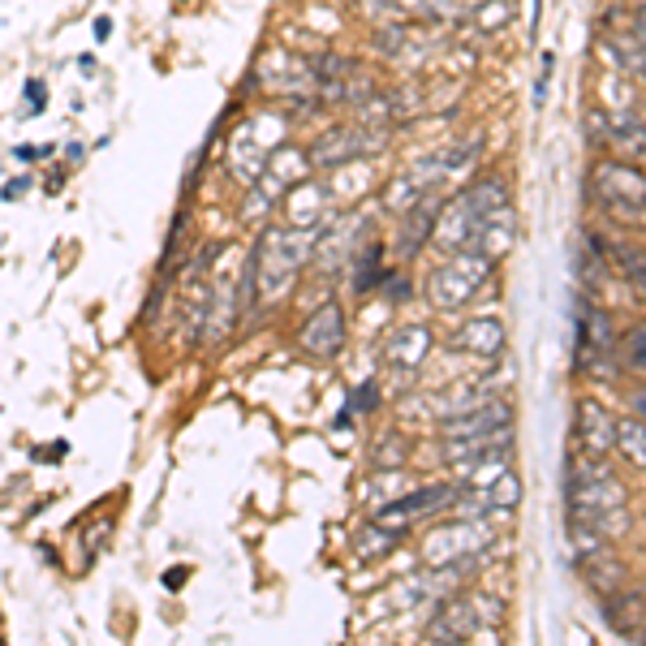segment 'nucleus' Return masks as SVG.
<instances>
[{"instance_id":"nucleus-28","label":"nucleus","mask_w":646,"mask_h":646,"mask_svg":"<svg viewBox=\"0 0 646 646\" xmlns=\"http://www.w3.org/2000/svg\"><path fill=\"white\" fill-rule=\"evenodd\" d=\"M625 358L634 371H646V327H634L629 341H625Z\"/></svg>"},{"instance_id":"nucleus-9","label":"nucleus","mask_w":646,"mask_h":646,"mask_svg":"<svg viewBox=\"0 0 646 646\" xmlns=\"http://www.w3.org/2000/svg\"><path fill=\"white\" fill-rule=\"evenodd\" d=\"M311 173V151H297V147H276L263 173L255 177V203H251V216H258L263 207H272L276 198H285V190H293L297 182H306Z\"/></svg>"},{"instance_id":"nucleus-3","label":"nucleus","mask_w":646,"mask_h":646,"mask_svg":"<svg viewBox=\"0 0 646 646\" xmlns=\"http://www.w3.org/2000/svg\"><path fill=\"white\" fill-rule=\"evenodd\" d=\"M500 207H509V194H505V182H496V177L470 186V190H461L452 203H444V212L431 225L435 246L440 251H466L474 242L479 225H483L491 212H500Z\"/></svg>"},{"instance_id":"nucleus-22","label":"nucleus","mask_w":646,"mask_h":646,"mask_svg":"<svg viewBox=\"0 0 646 646\" xmlns=\"http://www.w3.org/2000/svg\"><path fill=\"white\" fill-rule=\"evenodd\" d=\"M431 225H435V190H427L419 203L410 207V221H405V228H401V251L414 255L422 242L431 237Z\"/></svg>"},{"instance_id":"nucleus-8","label":"nucleus","mask_w":646,"mask_h":646,"mask_svg":"<svg viewBox=\"0 0 646 646\" xmlns=\"http://www.w3.org/2000/svg\"><path fill=\"white\" fill-rule=\"evenodd\" d=\"M483 620H491V625L500 620L496 599H452L427 625V638L431 643H470L474 634H483Z\"/></svg>"},{"instance_id":"nucleus-7","label":"nucleus","mask_w":646,"mask_h":646,"mask_svg":"<svg viewBox=\"0 0 646 646\" xmlns=\"http://www.w3.org/2000/svg\"><path fill=\"white\" fill-rule=\"evenodd\" d=\"M380 147H384L380 126H366V121L362 126H332L311 143V164L315 168H345V164H362Z\"/></svg>"},{"instance_id":"nucleus-14","label":"nucleus","mask_w":646,"mask_h":646,"mask_svg":"<svg viewBox=\"0 0 646 646\" xmlns=\"http://www.w3.org/2000/svg\"><path fill=\"white\" fill-rule=\"evenodd\" d=\"M341 345H345V311L336 302H327L302 323V350L315 358H332L341 354Z\"/></svg>"},{"instance_id":"nucleus-20","label":"nucleus","mask_w":646,"mask_h":646,"mask_svg":"<svg viewBox=\"0 0 646 646\" xmlns=\"http://www.w3.org/2000/svg\"><path fill=\"white\" fill-rule=\"evenodd\" d=\"M323 203H327V190L323 186H311V182H297L290 194H285V212L297 228H315L323 216Z\"/></svg>"},{"instance_id":"nucleus-29","label":"nucleus","mask_w":646,"mask_h":646,"mask_svg":"<svg viewBox=\"0 0 646 646\" xmlns=\"http://www.w3.org/2000/svg\"><path fill=\"white\" fill-rule=\"evenodd\" d=\"M505 18H509V4H500V0L487 4V9H479V27H500Z\"/></svg>"},{"instance_id":"nucleus-25","label":"nucleus","mask_w":646,"mask_h":646,"mask_svg":"<svg viewBox=\"0 0 646 646\" xmlns=\"http://www.w3.org/2000/svg\"><path fill=\"white\" fill-rule=\"evenodd\" d=\"M643 595H625V599H613V608H608V620H613L620 634H634L638 629V620H643Z\"/></svg>"},{"instance_id":"nucleus-6","label":"nucleus","mask_w":646,"mask_h":646,"mask_svg":"<svg viewBox=\"0 0 646 646\" xmlns=\"http://www.w3.org/2000/svg\"><path fill=\"white\" fill-rule=\"evenodd\" d=\"M281 138H285V121L281 117L242 121V126L233 129V138H228V168L237 177H251L255 182L258 173H263V164H267V156L281 147Z\"/></svg>"},{"instance_id":"nucleus-11","label":"nucleus","mask_w":646,"mask_h":646,"mask_svg":"<svg viewBox=\"0 0 646 646\" xmlns=\"http://www.w3.org/2000/svg\"><path fill=\"white\" fill-rule=\"evenodd\" d=\"M457 500V487L449 483H431V487H419V491H410V496H401V500H392V505H384L380 509V526H388V530H410L414 521H422V517L440 513L444 505H452Z\"/></svg>"},{"instance_id":"nucleus-5","label":"nucleus","mask_w":646,"mask_h":646,"mask_svg":"<svg viewBox=\"0 0 646 646\" xmlns=\"http://www.w3.org/2000/svg\"><path fill=\"white\" fill-rule=\"evenodd\" d=\"M590 190L613 216L646 212V173L629 160H599L590 168Z\"/></svg>"},{"instance_id":"nucleus-26","label":"nucleus","mask_w":646,"mask_h":646,"mask_svg":"<svg viewBox=\"0 0 646 646\" xmlns=\"http://www.w3.org/2000/svg\"><path fill=\"white\" fill-rule=\"evenodd\" d=\"M375 263H380V246L371 242L362 255H358V276H354V290L358 293H366L375 281H384V272H375Z\"/></svg>"},{"instance_id":"nucleus-1","label":"nucleus","mask_w":646,"mask_h":646,"mask_svg":"<svg viewBox=\"0 0 646 646\" xmlns=\"http://www.w3.org/2000/svg\"><path fill=\"white\" fill-rule=\"evenodd\" d=\"M565 496H569V521H581V526L599 530L604 539H620L629 530L625 487L599 457H574L569 461Z\"/></svg>"},{"instance_id":"nucleus-16","label":"nucleus","mask_w":646,"mask_h":646,"mask_svg":"<svg viewBox=\"0 0 646 646\" xmlns=\"http://www.w3.org/2000/svg\"><path fill=\"white\" fill-rule=\"evenodd\" d=\"M613 320L604 311H590L581 320V336H578V362L581 371H608V358H613Z\"/></svg>"},{"instance_id":"nucleus-30","label":"nucleus","mask_w":646,"mask_h":646,"mask_svg":"<svg viewBox=\"0 0 646 646\" xmlns=\"http://www.w3.org/2000/svg\"><path fill=\"white\" fill-rule=\"evenodd\" d=\"M634 43L646 48V9H638V18H634Z\"/></svg>"},{"instance_id":"nucleus-24","label":"nucleus","mask_w":646,"mask_h":646,"mask_svg":"<svg viewBox=\"0 0 646 646\" xmlns=\"http://www.w3.org/2000/svg\"><path fill=\"white\" fill-rule=\"evenodd\" d=\"M397 539H401V530H388V526H366L362 535H358L354 551L362 556V560H375V556H388V551L397 548Z\"/></svg>"},{"instance_id":"nucleus-31","label":"nucleus","mask_w":646,"mask_h":646,"mask_svg":"<svg viewBox=\"0 0 646 646\" xmlns=\"http://www.w3.org/2000/svg\"><path fill=\"white\" fill-rule=\"evenodd\" d=\"M27 99H31V108L39 112V108H43V82H31V87H27Z\"/></svg>"},{"instance_id":"nucleus-32","label":"nucleus","mask_w":646,"mask_h":646,"mask_svg":"<svg viewBox=\"0 0 646 646\" xmlns=\"http://www.w3.org/2000/svg\"><path fill=\"white\" fill-rule=\"evenodd\" d=\"M388 293H392V302H405V281H392V285H388Z\"/></svg>"},{"instance_id":"nucleus-23","label":"nucleus","mask_w":646,"mask_h":646,"mask_svg":"<svg viewBox=\"0 0 646 646\" xmlns=\"http://www.w3.org/2000/svg\"><path fill=\"white\" fill-rule=\"evenodd\" d=\"M474 0H392V13L405 18H427V22H452L470 9Z\"/></svg>"},{"instance_id":"nucleus-13","label":"nucleus","mask_w":646,"mask_h":646,"mask_svg":"<svg viewBox=\"0 0 646 646\" xmlns=\"http://www.w3.org/2000/svg\"><path fill=\"white\" fill-rule=\"evenodd\" d=\"M590 126H595V138L608 143L620 160L629 164H646V126L629 112H590Z\"/></svg>"},{"instance_id":"nucleus-21","label":"nucleus","mask_w":646,"mask_h":646,"mask_svg":"<svg viewBox=\"0 0 646 646\" xmlns=\"http://www.w3.org/2000/svg\"><path fill=\"white\" fill-rule=\"evenodd\" d=\"M613 449L634 466L646 470V422L643 419H616L613 422Z\"/></svg>"},{"instance_id":"nucleus-4","label":"nucleus","mask_w":646,"mask_h":646,"mask_svg":"<svg viewBox=\"0 0 646 646\" xmlns=\"http://www.w3.org/2000/svg\"><path fill=\"white\" fill-rule=\"evenodd\" d=\"M491 272H496V258L487 255V251H474V246L452 251L449 263H440V267L427 276V297H431V306H440V311H457V306L474 302V293L483 290V281Z\"/></svg>"},{"instance_id":"nucleus-12","label":"nucleus","mask_w":646,"mask_h":646,"mask_svg":"<svg viewBox=\"0 0 646 646\" xmlns=\"http://www.w3.org/2000/svg\"><path fill=\"white\" fill-rule=\"evenodd\" d=\"M513 452V427H496L487 435H461V440H444V461L457 470L483 466V461H509Z\"/></svg>"},{"instance_id":"nucleus-27","label":"nucleus","mask_w":646,"mask_h":646,"mask_svg":"<svg viewBox=\"0 0 646 646\" xmlns=\"http://www.w3.org/2000/svg\"><path fill=\"white\" fill-rule=\"evenodd\" d=\"M401 461H405V440H401V435H392L384 449L375 444V466H380V470H401Z\"/></svg>"},{"instance_id":"nucleus-33","label":"nucleus","mask_w":646,"mask_h":646,"mask_svg":"<svg viewBox=\"0 0 646 646\" xmlns=\"http://www.w3.org/2000/svg\"><path fill=\"white\" fill-rule=\"evenodd\" d=\"M634 410H638V419L646 422V388L643 392H634Z\"/></svg>"},{"instance_id":"nucleus-2","label":"nucleus","mask_w":646,"mask_h":646,"mask_svg":"<svg viewBox=\"0 0 646 646\" xmlns=\"http://www.w3.org/2000/svg\"><path fill=\"white\" fill-rule=\"evenodd\" d=\"M315 233L320 228H267L258 237L255 255H251V293L255 302H276L293 290V281L302 276V267L311 263L315 251Z\"/></svg>"},{"instance_id":"nucleus-18","label":"nucleus","mask_w":646,"mask_h":646,"mask_svg":"<svg viewBox=\"0 0 646 646\" xmlns=\"http://www.w3.org/2000/svg\"><path fill=\"white\" fill-rule=\"evenodd\" d=\"M613 414L595 401H578V444L586 457H604L613 449Z\"/></svg>"},{"instance_id":"nucleus-34","label":"nucleus","mask_w":646,"mask_h":646,"mask_svg":"<svg viewBox=\"0 0 646 646\" xmlns=\"http://www.w3.org/2000/svg\"><path fill=\"white\" fill-rule=\"evenodd\" d=\"M638 74H643V78H646V48H643V65H638Z\"/></svg>"},{"instance_id":"nucleus-17","label":"nucleus","mask_w":646,"mask_h":646,"mask_svg":"<svg viewBox=\"0 0 646 646\" xmlns=\"http://www.w3.org/2000/svg\"><path fill=\"white\" fill-rule=\"evenodd\" d=\"M380 354H384V362L392 371H414V366H422V358L431 354V332L422 323L397 327L384 345H380Z\"/></svg>"},{"instance_id":"nucleus-10","label":"nucleus","mask_w":646,"mask_h":646,"mask_svg":"<svg viewBox=\"0 0 646 646\" xmlns=\"http://www.w3.org/2000/svg\"><path fill=\"white\" fill-rule=\"evenodd\" d=\"M487 544H491V530H487L483 521H452L444 530L427 535L422 560L435 565V569H440V565H452V560H474Z\"/></svg>"},{"instance_id":"nucleus-19","label":"nucleus","mask_w":646,"mask_h":646,"mask_svg":"<svg viewBox=\"0 0 646 646\" xmlns=\"http://www.w3.org/2000/svg\"><path fill=\"white\" fill-rule=\"evenodd\" d=\"M452 345L457 350H466V354L474 358H496L505 350V323L500 320H470L457 327V336H452Z\"/></svg>"},{"instance_id":"nucleus-15","label":"nucleus","mask_w":646,"mask_h":646,"mask_svg":"<svg viewBox=\"0 0 646 646\" xmlns=\"http://www.w3.org/2000/svg\"><path fill=\"white\" fill-rule=\"evenodd\" d=\"M496 427H513V405H509V401H500V397H491V401L474 405V410H461V414L444 419V440H461V435H487V431H496Z\"/></svg>"}]
</instances>
